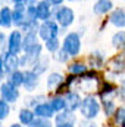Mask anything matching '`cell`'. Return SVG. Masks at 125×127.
I'll return each mask as SVG.
<instances>
[{"instance_id":"cell-1","label":"cell","mask_w":125,"mask_h":127,"mask_svg":"<svg viewBox=\"0 0 125 127\" xmlns=\"http://www.w3.org/2000/svg\"><path fill=\"white\" fill-rule=\"evenodd\" d=\"M80 111H81V115L85 118V120H93L99 115L100 112V103L97 102V99L93 96H87L83 99L81 102V106H80Z\"/></svg>"},{"instance_id":"cell-2","label":"cell","mask_w":125,"mask_h":127,"mask_svg":"<svg viewBox=\"0 0 125 127\" xmlns=\"http://www.w3.org/2000/svg\"><path fill=\"white\" fill-rule=\"evenodd\" d=\"M62 49L69 56H77L81 50V38L77 32H69L62 41Z\"/></svg>"},{"instance_id":"cell-3","label":"cell","mask_w":125,"mask_h":127,"mask_svg":"<svg viewBox=\"0 0 125 127\" xmlns=\"http://www.w3.org/2000/svg\"><path fill=\"white\" fill-rule=\"evenodd\" d=\"M53 18H55V21H56L61 27L68 28L69 25H72V22H74V19H75V15H74V10H72L71 7L61 6V7L55 9Z\"/></svg>"},{"instance_id":"cell-4","label":"cell","mask_w":125,"mask_h":127,"mask_svg":"<svg viewBox=\"0 0 125 127\" xmlns=\"http://www.w3.org/2000/svg\"><path fill=\"white\" fill-rule=\"evenodd\" d=\"M59 34V24L56 21H44L40 24L38 27V37L43 40V41H47V40H52V38H56Z\"/></svg>"},{"instance_id":"cell-5","label":"cell","mask_w":125,"mask_h":127,"mask_svg":"<svg viewBox=\"0 0 125 127\" xmlns=\"http://www.w3.org/2000/svg\"><path fill=\"white\" fill-rule=\"evenodd\" d=\"M0 66L1 69L4 71V74H10L13 71H16L19 66H21V62H19V56L15 55V53H0Z\"/></svg>"},{"instance_id":"cell-6","label":"cell","mask_w":125,"mask_h":127,"mask_svg":"<svg viewBox=\"0 0 125 127\" xmlns=\"http://www.w3.org/2000/svg\"><path fill=\"white\" fill-rule=\"evenodd\" d=\"M24 47V34L19 30H13L9 34L7 41H6V49L9 53H15L18 55Z\"/></svg>"},{"instance_id":"cell-7","label":"cell","mask_w":125,"mask_h":127,"mask_svg":"<svg viewBox=\"0 0 125 127\" xmlns=\"http://www.w3.org/2000/svg\"><path fill=\"white\" fill-rule=\"evenodd\" d=\"M0 97L9 103H15L19 99V90H18V87H15L9 81L1 83L0 84Z\"/></svg>"},{"instance_id":"cell-8","label":"cell","mask_w":125,"mask_h":127,"mask_svg":"<svg viewBox=\"0 0 125 127\" xmlns=\"http://www.w3.org/2000/svg\"><path fill=\"white\" fill-rule=\"evenodd\" d=\"M12 16H13V25L16 27H24L27 24V4L25 3H18L12 9Z\"/></svg>"},{"instance_id":"cell-9","label":"cell","mask_w":125,"mask_h":127,"mask_svg":"<svg viewBox=\"0 0 125 127\" xmlns=\"http://www.w3.org/2000/svg\"><path fill=\"white\" fill-rule=\"evenodd\" d=\"M35 6H37V18H38V21L44 22V21H49L53 16L52 4L47 0H40Z\"/></svg>"},{"instance_id":"cell-10","label":"cell","mask_w":125,"mask_h":127,"mask_svg":"<svg viewBox=\"0 0 125 127\" xmlns=\"http://www.w3.org/2000/svg\"><path fill=\"white\" fill-rule=\"evenodd\" d=\"M55 109H53V106L50 105V102H40V103H37L35 106H34V114H35V117H41V118H52L53 115H55Z\"/></svg>"},{"instance_id":"cell-11","label":"cell","mask_w":125,"mask_h":127,"mask_svg":"<svg viewBox=\"0 0 125 127\" xmlns=\"http://www.w3.org/2000/svg\"><path fill=\"white\" fill-rule=\"evenodd\" d=\"M25 72V80H24V87H25V90H28V92H34L35 89H37V86H38V83H40V80H38V74L37 72H34L32 69H27V71H24Z\"/></svg>"},{"instance_id":"cell-12","label":"cell","mask_w":125,"mask_h":127,"mask_svg":"<svg viewBox=\"0 0 125 127\" xmlns=\"http://www.w3.org/2000/svg\"><path fill=\"white\" fill-rule=\"evenodd\" d=\"M65 100H66V109L72 111V112L75 109H78L81 106V102H83L81 96L78 93H75V92H68L66 96H65Z\"/></svg>"},{"instance_id":"cell-13","label":"cell","mask_w":125,"mask_h":127,"mask_svg":"<svg viewBox=\"0 0 125 127\" xmlns=\"http://www.w3.org/2000/svg\"><path fill=\"white\" fill-rule=\"evenodd\" d=\"M110 24L118 27V28H125V10L124 9H115L110 13Z\"/></svg>"},{"instance_id":"cell-14","label":"cell","mask_w":125,"mask_h":127,"mask_svg":"<svg viewBox=\"0 0 125 127\" xmlns=\"http://www.w3.org/2000/svg\"><path fill=\"white\" fill-rule=\"evenodd\" d=\"M55 123L56 124H74L75 123V115H74L72 111H68V109L56 112Z\"/></svg>"},{"instance_id":"cell-15","label":"cell","mask_w":125,"mask_h":127,"mask_svg":"<svg viewBox=\"0 0 125 127\" xmlns=\"http://www.w3.org/2000/svg\"><path fill=\"white\" fill-rule=\"evenodd\" d=\"M112 7H113L112 0H97V1L94 3L93 10H94L96 15H104V13L110 12Z\"/></svg>"},{"instance_id":"cell-16","label":"cell","mask_w":125,"mask_h":127,"mask_svg":"<svg viewBox=\"0 0 125 127\" xmlns=\"http://www.w3.org/2000/svg\"><path fill=\"white\" fill-rule=\"evenodd\" d=\"M24 80H25V72H24V71H19V69H16V71L10 72V74L7 75V81H9L10 84H13L15 87L24 86Z\"/></svg>"},{"instance_id":"cell-17","label":"cell","mask_w":125,"mask_h":127,"mask_svg":"<svg viewBox=\"0 0 125 127\" xmlns=\"http://www.w3.org/2000/svg\"><path fill=\"white\" fill-rule=\"evenodd\" d=\"M18 118H19L21 124H24V126H30L32 121L35 120L34 109H28V108L21 109V111H19V114H18Z\"/></svg>"},{"instance_id":"cell-18","label":"cell","mask_w":125,"mask_h":127,"mask_svg":"<svg viewBox=\"0 0 125 127\" xmlns=\"http://www.w3.org/2000/svg\"><path fill=\"white\" fill-rule=\"evenodd\" d=\"M0 18H1V27L9 28L10 25H13V16H12V9L4 6L0 9Z\"/></svg>"},{"instance_id":"cell-19","label":"cell","mask_w":125,"mask_h":127,"mask_svg":"<svg viewBox=\"0 0 125 127\" xmlns=\"http://www.w3.org/2000/svg\"><path fill=\"white\" fill-rule=\"evenodd\" d=\"M63 83V77L59 72H52L47 78V89H59L61 84Z\"/></svg>"},{"instance_id":"cell-20","label":"cell","mask_w":125,"mask_h":127,"mask_svg":"<svg viewBox=\"0 0 125 127\" xmlns=\"http://www.w3.org/2000/svg\"><path fill=\"white\" fill-rule=\"evenodd\" d=\"M49 102H50V105L53 106V109H55L56 112H61V111H65V109H66V100H65V97L61 96V95L53 96Z\"/></svg>"},{"instance_id":"cell-21","label":"cell","mask_w":125,"mask_h":127,"mask_svg":"<svg viewBox=\"0 0 125 127\" xmlns=\"http://www.w3.org/2000/svg\"><path fill=\"white\" fill-rule=\"evenodd\" d=\"M35 43H38V31H28L24 35V47H22V50H25L27 47H30Z\"/></svg>"},{"instance_id":"cell-22","label":"cell","mask_w":125,"mask_h":127,"mask_svg":"<svg viewBox=\"0 0 125 127\" xmlns=\"http://www.w3.org/2000/svg\"><path fill=\"white\" fill-rule=\"evenodd\" d=\"M112 44L116 49H125V31H119L116 32L112 37Z\"/></svg>"},{"instance_id":"cell-23","label":"cell","mask_w":125,"mask_h":127,"mask_svg":"<svg viewBox=\"0 0 125 127\" xmlns=\"http://www.w3.org/2000/svg\"><path fill=\"white\" fill-rule=\"evenodd\" d=\"M68 69H69V72L72 75H80V74H85L87 72V66L81 62H75V64H72V65H69Z\"/></svg>"},{"instance_id":"cell-24","label":"cell","mask_w":125,"mask_h":127,"mask_svg":"<svg viewBox=\"0 0 125 127\" xmlns=\"http://www.w3.org/2000/svg\"><path fill=\"white\" fill-rule=\"evenodd\" d=\"M10 114V106H9V102L3 100L0 97V121H3L4 118H7Z\"/></svg>"},{"instance_id":"cell-25","label":"cell","mask_w":125,"mask_h":127,"mask_svg":"<svg viewBox=\"0 0 125 127\" xmlns=\"http://www.w3.org/2000/svg\"><path fill=\"white\" fill-rule=\"evenodd\" d=\"M44 46H46V49H47L49 52H52V53H56V52L59 50V47H61L58 37H56V38H52V40L44 41Z\"/></svg>"},{"instance_id":"cell-26","label":"cell","mask_w":125,"mask_h":127,"mask_svg":"<svg viewBox=\"0 0 125 127\" xmlns=\"http://www.w3.org/2000/svg\"><path fill=\"white\" fill-rule=\"evenodd\" d=\"M28 127H53L49 118H41V117H35V120L32 121Z\"/></svg>"},{"instance_id":"cell-27","label":"cell","mask_w":125,"mask_h":127,"mask_svg":"<svg viewBox=\"0 0 125 127\" xmlns=\"http://www.w3.org/2000/svg\"><path fill=\"white\" fill-rule=\"evenodd\" d=\"M46 69H47V59L44 61V59H41V58H40L37 62L32 65V71H34V72H37L38 75H40L41 72H44Z\"/></svg>"},{"instance_id":"cell-28","label":"cell","mask_w":125,"mask_h":127,"mask_svg":"<svg viewBox=\"0 0 125 127\" xmlns=\"http://www.w3.org/2000/svg\"><path fill=\"white\" fill-rule=\"evenodd\" d=\"M115 123L121 127H125V108H118L115 111Z\"/></svg>"},{"instance_id":"cell-29","label":"cell","mask_w":125,"mask_h":127,"mask_svg":"<svg viewBox=\"0 0 125 127\" xmlns=\"http://www.w3.org/2000/svg\"><path fill=\"white\" fill-rule=\"evenodd\" d=\"M103 111L107 117H110L112 114H115V102L113 100H106L103 99Z\"/></svg>"},{"instance_id":"cell-30","label":"cell","mask_w":125,"mask_h":127,"mask_svg":"<svg viewBox=\"0 0 125 127\" xmlns=\"http://www.w3.org/2000/svg\"><path fill=\"white\" fill-rule=\"evenodd\" d=\"M112 93H115V86H112L110 83H103V86H102V92H100L102 99H104L107 95H112Z\"/></svg>"},{"instance_id":"cell-31","label":"cell","mask_w":125,"mask_h":127,"mask_svg":"<svg viewBox=\"0 0 125 127\" xmlns=\"http://www.w3.org/2000/svg\"><path fill=\"white\" fill-rule=\"evenodd\" d=\"M55 58H56V61H59V62H66L71 56L63 50V49H59L58 52H56V55H55Z\"/></svg>"},{"instance_id":"cell-32","label":"cell","mask_w":125,"mask_h":127,"mask_svg":"<svg viewBox=\"0 0 125 127\" xmlns=\"http://www.w3.org/2000/svg\"><path fill=\"white\" fill-rule=\"evenodd\" d=\"M80 126L81 127H97L94 123H91V120H85V121H81L80 123Z\"/></svg>"},{"instance_id":"cell-33","label":"cell","mask_w":125,"mask_h":127,"mask_svg":"<svg viewBox=\"0 0 125 127\" xmlns=\"http://www.w3.org/2000/svg\"><path fill=\"white\" fill-rule=\"evenodd\" d=\"M6 41H7V38H6V35H4L3 32H0V52H1V49H3V46L6 44Z\"/></svg>"},{"instance_id":"cell-34","label":"cell","mask_w":125,"mask_h":127,"mask_svg":"<svg viewBox=\"0 0 125 127\" xmlns=\"http://www.w3.org/2000/svg\"><path fill=\"white\" fill-rule=\"evenodd\" d=\"M47 1H49L52 6H61L63 3V0H47Z\"/></svg>"},{"instance_id":"cell-35","label":"cell","mask_w":125,"mask_h":127,"mask_svg":"<svg viewBox=\"0 0 125 127\" xmlns=\"http://www.w3.org/2000/svg\"><path fill=\"white\" fill-rule=\"evenodd\" d=\"M24 3H25L27 6H32V4H37L38 1H37V0H25Z\"/></svg>"},{"instance_id":"cell-36","label":"cell","mask_w":125,"mask_h":127,"mask_svg":"<svg viewBox=\"0 0 125 127\" xmlns=\"http://www.w3.org/2000/svg\"><path fill=\"white\" fill-rule=\"evenodd\" d=\"M56 127H74V124H56Z\"/></svg>"},{"instance_id":"cell-37","label":"cell","mask_w":125,"mask_h":127,"mask_svg":"<svg viewBox=\"0 0 125 127\" xmlns=\"http://www.w3.org/2000/svg\"><path fill=\"white\" fill-rule=\"evenodd\" d=\"M3 75H4V71H3L1 66H0V84H1V78H3Z\"/></svg>"},{"instance_id":"cell-38","label":"cell","mask_w":125,"mask_h":127,"mask_svg":"<svg viewBox=\"0 0 125 127\" xmlns=\"http://www.w3.org/2000/svg\"><path fill=\"white\" fill-rule=\"evenodd\" d=\"M12 1H13V3H15V4H18V3H24V1H25V0H12Z\"/></svg>"},{"instance_id":"cell-39","label":"cell","mask_w":125,"mask_h":127,"mask_svg":"<svg viewBox=\"0 0 125 127\" xmlns=\"http://www.w3.org/2000/svg\"><path fill=\"white\" fill-rule=\"evenodd\" d=\"M10 127H22V126H21V124H12Z\"/></svg>"},{"instance_id":"cell-40","label":"cell","mask_w":125,"mask_h":127,"mask_svg":"<svg viewBox=\"0 0 125 127\" xmlns=\"http://www.w3.org/2000/svg\"><path fill=\"white\" fill-rule=\"evenodd\" d=\"M0 27H1V18H0Z\"/></svg>"},{"instance_id":"cell-41","label":"cell","mask_w":125,"mask_h":127,"mask_svg":"<svg viewBox=\"0 0 125 127\" xmlns=\"http://www.w3.org/2000/svg\"><path fill=\"white\" fill-rule=\"evenodd\" d=\"M69 1H75V0H69Z\"/></svg>"},{"instance_id":"cell-42","label":"cell","mask_w":125,"mask_h":127,"mask_svg":"<svg viewBox=\"0 0 125 127\" xmlns=\"http://www.w3.org/2000/svg\"><path fill=\"white\" fill-rule=\"evenodd\" d=\"M0 1H1V0H0Z\"/></svg>"},{"instance_id":"cell-43","label":"cell","mask_w":125,"mask_h":127,"mask_svg":"<svg viewBox=\"0 0 125 127\" xmlns=\"http://www.w3.org/2000/svg\"><path fill=\"white\" fill-rule=\"evenodd\" d=\"M0 127H1V126H0Z\"/></svg>"},{"instance_id":"cell-44","label":"cell","mask_w":125,"mask_h":127,"mask_svg":"<svg viewBox=\"0 0 125 127\" xmlns=\"http://www.w3.org/2000/svg\"><path fill=\"white\" fill-rule=\"evenodd\" d=\"M124 1H125V0H124Z\"/></svg>"}]
</instances>
